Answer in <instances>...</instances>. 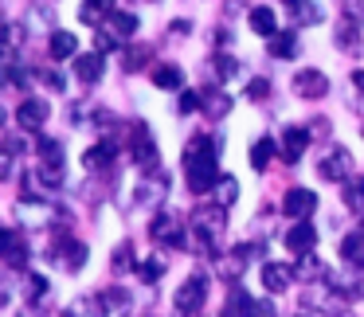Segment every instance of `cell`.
Wrapping results in <instances>:
<instances>
[{
    "label": "cell",
    "instance_id": "cell-1",
    "mask_svg": "<svg viewBox=\"0 0 364 317\" xmlns=\"http://www.w3.org/2000/svg\"><path fill=\"white\" fill-rule=\"evenodd\" d=\"M184 176H188L192 192H208L220 184V153H215L212 137H192L184 149Z\"/></svg>",
    "mask_w": 364,
    "mask_h": 317
},
{
    "label": "cell",
    "instance_id": "cell-2",
    "mask_svg": "<svg viewBox=\"0 0 364 317\" xmlns=\"http://www.w3.org/2000/svg\"><path fill=\"white\" fill-rule=\"evenodd\" d=\"M204 298H208L204 278L192 274V278H184V286L176 290V309H181V313H196V309L204 306Z\"/></svg>",
    "mask_w": 364,
    "mask_h": 317
},
{
    "label": "cell",
    "instance_id": "cell-3",
    "mask_svg": "<svg viewBox=\"0 0 364 317\" xmlns=\"http://www.w3.org/2000/svg\"><path fill=\"white\" fill-rule=\"evenodd\" d=\"M192 231H196L204 243H215L220 239V231H223V215H220V208H200L196 215H192Z\"/></svg>",
    "mask_w": 364,
    "mask_h": 317
},
{
    "label": "cell",
    "instance_id": "cell-4",
    "mask_svg": "<svg viewBox=\"0 0 364 317\" xmlns=\"http://www.w3.org/2000/svg\"><path fill=\"white\" fill-rule=\"evenodd\" d=\"M317 208V196L309 188H290L282 196V212L290 215V220H301V215H309Z\"/></svg>",
    "mask_w": 364,
    "mask_h": 317
},
{
    "label": "cell",
    "instance_id": "cell-5",
    "mask_svg": "<svg viewBox=\"0 0 364 317\" xmlns=\"http://www.w3.org/2000/svg\"><path fill=\"white\" fill-rule=\"evenodd\" d=\"M314 243H317V231L309 227V223H294V227L286 231V251H290V254L314 251Z\"/></svg>",
    "mask_w": 364,
    "mask_h": 317
},
{
    "label": "cell",
    "instance_id": "cell-6",
    "mask_svg": "<svg viewBox=\"0 0 364 317\" xmlns=\"http://www.w3.org/2000/svg\"><path fill=\"white\" fill-rule=\"evenodd\" d=\"M294 90H298L301 98H321L325 90H329V79H325L321 71H301L298 79H294Z\"/></svg>",
    "mask_w": 364,
    "mask_h": 317
},
{
    "label": "cell",
    "instance_id": "cell-7",
    "mask_svg": "<svg viewBox=\"0 0 364 317\" xmlns=\"http://www.w3.org/2000/svg\"><path fill=\"white\" fill-rule=\"evenodd\" d=\"M134 161H137L141 168H153V165H157V145L149 141L145 126H134Z\"/></svg>",
    "mask_w": 364,
    "mask_h": 317
},
{
    "label": "cell",
    "instance_id": "cell-8",
    "mask_svg": "<svg viewBox=\"0 0 364 317\" xmlns=\"http://www.w3.org/2000/svg\"><path fill=\"white\" fill-rule=\"evenodd\" d=\"M306 145H309V134H306V129H298V126L282 129V157L290 161V165L301 157V153H306Z\"/></svg>",
    "mask_w": 364,
    "mask_h": 317
},
{
    "label": "cell",
    "instance_id": "cell-9",
    "mask_svg": "<svg viewBox=\"0 0 364 317\" xmlns=\"http://www.w3.org/2000/svg\"><path fill=\"white\" fill-rule=\"evenodd\" d=\"M317 173H321V181H345V176H348V153L345 149H333L329 157L321 161Z\"/></svg>",
    "mask_w": 364,
    "mask_h": 317
},
{
    "label": "cell",
    "instance_id": "cell-10",
    "mask_svg": "<svg viewBox=\"0 0 364 317\" xmlns=\"http://www.w3.org/2000/svg\"><path fill=\"white\" fill-rule=\"evenodd\" d=\"M20 126L24 129H36V126H43V122H48V102H40V98H28L24 106H20Z\"/></svg>",
    "mask_w": 364,
    "mask_h": 317
},
{
    "label": "cell",
    "instance_id": "cell-11",
    "mask_svg": "<svg viewBox=\"0 0 364 317\" xmlns=\"http://www.w3.org/2000/svg\"><path fill=\"white\" fill-rule=\"evenodd\" d=\"M153 235H157L161 243H168V247H184V243H188V231L176 227V220H161V223H153Z\"/></svg>",
    "mask_w": 364,
    "mask_h": 317
},
{
    "label": "cell",
    "instance_id": "cell-12",
    "mask_svg": "<svg viewBox=\"0 0 364 317\" xmlns=\"http://www.w3.org/2000/svg\"><path fill=\"white\" fill-rule=\"evenodd\" d=\"M290 267H278V262H267V267H262V286H267V290H286V286H290Z\"/></svg>",
    "mask_w": 364,
    "mask_h": 317
},
{
    "label": "cell",
    "instance_id": "cell-13",
    "mask_svg": "<svg viewBox=\"0 0 364 317\" xmlns=\"http://www.w3.org/2000/svg\"><path fill=\"white\" fill-rule=\"evenodd\" d=\"M341 259H348L353 267H364V231H353V235L341 239Z\"/></svg>",
    "mask_w": 364,
    "mask_h": 317
},
{
    "label": "cell",
    "instance_id": "cell-14",
    "mask_svg": "<svg viewBox=\"0 0 364 317\" xmlns=\"http://www.w3.org/2000/svg\"><path fill=\"white\" fill-rule=\"evenodd\" d=\"M259 313V306L251 301V294H243V290H235L228 298V309H223V317H255Z\"/></svg>",
    "mask_w": 364,
    "mask_h": 317
},
{
    "label": "cell",
    "instance_id": "cell-15",
    "mask_svg": "<svg viewBox=\"0 0 364 317\" xmlns=\"http://www.w3.org/2000/svg\"><path fill=\"white\" fill-rule=\"evenodd\" d=\"M75 71L82 82H98L102 79V55H79L75 59Z\"/></svg>",
    "mask_w": 364,
    "mask_h": 317
},
{
    "label": "cell",
    "instance_id": "cell-16",
    "mask_svg": "<svg viewBox=\"0 0 364 317\" xmlns=\"http://www.w3.org/2000/svg\"><path fill=\"white\" fill-rule=\"evenodd\" d=\"M75 51H79V40H75L71 32H55V36H51V55H55V59H71Z\"/></svg>",
    "mask_w": 364,
    "mask_h": 317
},
{
    "label": "cell",
    "instance_id": "cell-17",
    "mask_svg": "<svg viewBox=\"0 0 364 317\" xmlns=\"http://www.w3.org/2000/svg\"><path fill=\"white\" fill-rule=\"evenodd\" d=\"M153 82H157V87L161 90H176V87H181V67H173V63H161L157 67V71H153Z\"/></svg>",
    "mask_w": 364,
    "mask_h": 317
},
{
    "label": "cell",
    "instance_id": "cell-18",
    "mask_svg": "<svg viewBox=\"0 0 364 317\" xmlns=\"http://www.w3.org/2000/svg\"><path fill=\"white\" fill-rule=\"evenodd\" d=\"M134 32H137V16H134V12H114V16H110V32H106L110 40H114V36H134Z\"/></svg>",
    "mask_w": 364,
    "mask_h": 317
},
{
    "label": "cell",
    "instance_id": "cell-19",
    "mask_svg": "<svg viewBox=\"0 0 364 317\" xmlns=\"http://www.w3.org/2000/svg\"><path fill=\"white\" fill-rule=\"evenodd\" d=\"M270 157H274V137H259V141H255V149H251V165L255 168H267Z\"/></svg>",
    "mask_w": 364,
    "mask_h": 317
},
{
    "label": "cell",
    "instance_id": "cell-20",
    "mask_svg": "<svg viewBox=\"0 0 364 317\" xmlns=\"http://www.w3.org/2000/svg\"><path fill=\"white\" fill-rule=\"evenodd\" d=\"M114 153H118V149H114V141H102L98 149H87V157H82V161H87V168H106V161H110Z\"/></svg>",
    "mask_w": 364,
    "mask_h": 317
},
{
    "label": "cell",
    "instance_id": "cell-21",
    "mask_svg": "<svg viewBox=\"0 0 364 317\" xmlns=\"http://www.w3.org/2000/svg\"><path fill=\"white\" fill-rule=\"evenodd\" d=\"M251 28L259 36H274V12L270 9H251Z\"/></svg>",
    "mask_w": 364,
    "mask_h": 317
},
{
    "label": "cell",
    "instance_id": "cell-22",
    "mask_svg": "<svg viewBox=\"0 0 364 317\" xmlns=\"http://www.w3.org/2000/svg\"><path fill=\"white\" fill-rule=\"evenodd\" d=\"M4 254H9V267L24 262V243L16 239V231H4Z\"/></svg>",
    "mask_w": 364,
    "mask_h": 317
},
{
    "label": "cell",
    "instance_id": "cell-23",
    "mask_svg": "<svg viewBox=\"0 0 364 317\" xmlns=\"http://www.w3.org/2000/svg\"><path fill=\"white\" fill-rule=\"evenodd\" d=\"M294 51H298V43H294V36H274V40H270V55H278V59H290Z\"/></svg>",
    "mask_w": 364,
    "mask_h": 317
},
{
    "label": "cell",
    "instance_id": "cell-24",
    "mask_svg": "<svg viewBox=\"0 0 364 317\" xmlns=\"http://www.w3.org/2000/svg\"><path fill=\"white\" fill-rule=\"evenodd\" d=\"M106 12H110V0H87V4H82V20H87V24L102 20Z\"/></svg>",
    "mask_w": 364,
    "mask_h": 317
},
{
    "label": "cell",
    "instance_id": "cell-25",
    "mask_svg": "<svg viewBox=\"0 0 364 317\" xmlns=\"http://www.w3.org/2000/svg\"><path fill=\"white\" fill-rule=\"evenodd\" d=\"M348 212H356V215L364 212V181L348 184Z\"/></svg>",
    "mask_w": 364,
    "mask_h": 317
},
{
    "label": "cell",
    "instance_id": "cell-26",
    "mask_svg": "<svg viewBox=\"0 0 364 317\" xmlns=\"http://www.w3.org/2000/svg\"><path fill=\"white\" fill-rule=\"evenodd\" d=\"M321 16H325V12L317 9V4H309V0H301V4H298V20H301V24H321Z\"/></svg>",
    "mask_w": 364,
    "mask_h": 317
},
{
    "label": "cell",
    "instance_id": "cell-27",
    "mask_svg": "<svg viewBox=\"0 0 364 317\" xmlns=\"http://www.w3.org/2000/svg\"><path fill=\"white\" fill-rule=\"evenodd\" d=\"M215 192H220L215 200H220V204L228 208V204H235V192H239V184L231 181V176H223V181H220V188H215Z\"/></svg>",
    "mask_w": 364,
    "mask_h": 317
},
{
    "label": "cell",
    "instance_id": "cell-28",
    "mask_svg": "<svg viewBox=\"0 0 364 317\" xmlns=\"http://www.w3.org/2000/svg\"><path fill=\"white\" fill-rule=\"evenodd\" d=\"M82 259H87V247H82V243H71V247H67V267H71V270H79Z\"/></svg>",
    "mask_w": 364,
    "mask_h": 317
},
{
    "label": "cell",
    "instance_id": "cell-29",
    "mask_svg": "<svg viewBox=\"0 0 364 317\" xmlns=\"http://www.w3.org/2000/svg\"><path fill=\"white\" fill-rule=\"evenodd\" d=\"M161 274H165V262H161V259L141 262V278H145V282H153V278H161Z\"/></svg>",
    "mask_w": 364,
    "mask_h": 317
},
{
    "label": "cell",
    "instance_id": "cell-30",
    "mask_svg": "<svg viewBox=\"0 0 364 317\" xmlns=\"http://www.w3.org/2000/svg\"><path fill=\"white\" fill-rule=\"evenodd\" d=\"M267 95H270V82H267V79L247 82V98H267Z\"/></svg>",
    "mask_w": 364,
    "mask_h": 317
},
{
    "label": "cell",
    "instance_id": "cell-31",
    "mask_svg": "<svg viewBox=\"0 0 364 317\" xmlns=\"http://www.w3.org/2000/svg\"><path fill=\"white\" fill-rule=\"evenodd\" d=\"M337 43H341V48H356V28H353V24H341Z\"/></svg>",
    "mask_w": 364,
    "mask_h": 317
},
{
    "label": "cell",
    "instance_id": "cell-32",
    "mask_svg": "<svg viewBox=\"0 0 364 317\" xmlns=\"http://www.w3.org/2000/svg\"><path fill=\"white\" fill-rule=\"evenodd\" d=\"M122 59H126V67H141L145 59H149V48H134V51H126Z\"/></svg>",
    "mask_w": 364,
    "mask_h": 317
},
{
    "label": "cell",
    "instance_id": "cell-33",
    "mask_svg": "<svg viewBox=\"0 0 364 317\" xmlns=\"http://www.w3.org/2000/svg\"><path fill=\"white\" fill-rule=\"evenodd\" d=\"M196 106H200V95H192V90H188V95H181V114H192Z\"/></svg>",
    "mask_w": 364,
    "mask_h": 317
},
{
    "label": "cell",
    "instance_id": "cell-34",
    "mask_svg": "<svg viewBox=\"0 0 364 317\" xmlns=\"http://www.w3.org/2000/svg\"><path fill=\"white\" fill-rule=\"evenodd\" d=\"M43 82H48L51 90H63L67 87V79H63V75H55V71H43Z\"/></svg>",
    "mask_w": 364,
    "mask_h": 317
},
{
    "label": "cell",
    "instance_id": "cell-35",
    "mask_svg": "<svg viewBox=\"0 0 364 317\" xmlns=\"http://www.w3.org/2000/svg\"><path fill=\"white\" fill-rule=\"evenodd\" d=\"M43 290H48V282H43L40 274H36V278H28V294H32V298H40Z\"/></svg>",
    "mask_w": 364,
    "mask_h": 317
},
{
    "label": "cell",
    "instance_id": "cell-36",
    "mask_svg": "<svg viewBox=\"0 0 364 317\" xmlns=\"http://www.w3.org/2000/svg\"><path fill=\"white\" fill-rule=\"evenodd\" d=\"M208 114H228V98H212V106H208Z\"/></svg>",
    "mask_w": 364,
    "mask_h": 317
},
{
    "label": "cell",
    "instance_id": "cell-37",
    "mask_svg": "<svg viewBox=\"0 0 364 317\" xmlns=\"http://www.w3.org/2000/svg\"><path fill=\"white\" fill-rule=\"evenodd\" d=\"M353 79H356V87H360V90H364V71H356V75H353Z\"/></svg>",
    "mask_w": 364,
    "mask_h": 317
},
{
    "label": "cell",
    "instance_id": "cell-38",
    "mask_svg": "<svg viewBox=\"0 0 364 317\" xmlns=\"http://www.w3.org/2000/svg\"><path fill=\"white\" fill-rule=\"evenodd\" d=\"M286 4H294V9H298V4H301V0H286Z\"/></svg>",
    "mask_w": 364,
    "mask_h": 317
}]
</instances>
